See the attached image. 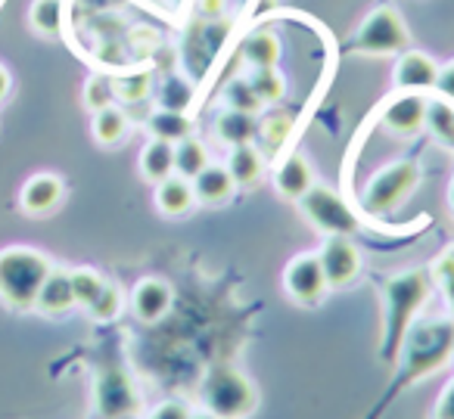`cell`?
Returning a JSON list of instances; mask_svg holds the SVG:
<instances>
[{
  "label": "cell",
  "mask_w": 454,
  "mask_h": 419,
  "mask_svg": "<svg viewBox=\"0 0 454 419\" xmlns=\"http://www.w3.org/2000/svg\"><path fill=\"white\" fill-rule=\"evenodd\" d=\"M454 357V320L435 317V320H420L411 323V330L404 332L402 348L395 357V376H392V388L383 400L377 404V413L395 398L398 392L411 388L417 379L429 373H439L448 361Z\"/></svg>",
  "instance_id": "6da1fadb"
},
{
  "label": "cell",
  "mask_w": 454,
  "mask_h": 419,
  "mask_svg": "<svg viewBox=\"0 0 454 419\" xmlns=\"http://www.w3.org/2000/svg\"><path fill=\"white\" fill-rule=\"evenodd\" d=\"M429 274L427 270H402L383 283V342H380V361L395 363L404 332L417 320V311L429 299Z\"/></svg>",
  "instance_id": "7a4b0ae2"
},
{
  "label": "cell",
  "mask_w": 454,
  "mask_h": 419,
  "mask_svg": "<svg viewBox=\"0 0 454 419\" xmlns=\"http://www.w3.org/2000/svg\"><path fill=\"white\" fill-rule=\"evenodd\" d=\"M51 261L38 249L28 245H10L0 252V301L16 311L35 307L41 286L51 274Z\"/></svg>",
  "instance_id": "3957f363"
},
{
  "label": "cell",
  "mask_w": 454,
  "mask_h": 419,
  "mask_svg": "<svg viewBox=\"0 0 454 419\" xmlns=\"http://www.w3.org/2000/svg\"><path fill=\"white\" fill-rule=\"evenodd\" d=\"M200 398L215 419H247L259 407L255 385L234 367H212L200 385Z\"/></svg>",
  "instance_id": "277c9868"
},
{
  "label": "cell",
  "mask_w": 454,
  "mask_h": 419,
  "mask_svg": "<svg viewBox=\"0 0 454 419\" xmlns=\"http://www.w3.org/2000/svg\"><path fill=\"white\" fill-rule=\"evenodd\" d=\"M420 183V165L414 159H402L392 162L386 168H380L377 175L367 181L364 193H361V212L371 218H383L392 214Z\"/></svg>",
  "instance_id": "5b68a950"
},
{
  "label": "cell",
  "mask_w": 454,
  "mask_h": 419,
  "mask_svg": "<svg viewBox=\"0 0 454 419\" xmlns=\"http://www.w3.org/2000/svg\"><path fill=\"white\" fill-rule=\"evenodd\" d=\"M411 47V32L395 7H377L352 35V50L364 57H395Z\"/></svg>",
  "instance_id": "8992f818"
},
{
  "label": "cell",
  "mask_w": 454,
  "mask_h": 419,
  "mask_svg": "<svg viewBox=\"0 0 454 419\" xmlns=\"http://www.w3.org/2000/svg\"><path fill=\"white\" fill-rule=\"evenodd\" d=\"M299 208H302L305 221H311V227H317L327 237H352L358 230V214L348 208V202L336 190L321 187V183H315L299 199Z\"/></svg>",
  "instance_id": "52a82bcc"
},
{
  "label": "cell",
  "mask_w": 454,
  "mask_h": 419,
  "mask_svg": "<svg viewBox=\"0 0 454 419\" xmlns=\"http://www.w3.org/2000/svg\"><path fill=\"white\" fill-rule=\"evenodd\" d=\"M94 400L97 410H100L103 419H125L134 416L140 407L137 388L128 379V373L121 367H103L100 376H97L94 385Z\"/></svg>",
  "instance_id": "ba28073f"
},
{
  "label": "cell",
  "mask_w": 454,
  "mask_h": 419,
  "mask_svg": "<svg viewBox=\"0 0 454 419\" xmlns=\"http://www.w3.org/2000/svg\"><path fill=\"white\" fill-rule=\"evenodd\" d=\"M284 289L296 305L311 307L327 295V276H324L321 258L305 252V255H296L284 270Z\"/></svg>",
  "instance_id": "9c48e42d"
},
{
  "label": "cell",
  "mask_w": 454,
  "mask_h": 419,
  "mask_svg": "<svg viewBox=\"0 0 454 419\" xmlns=\"http://www.w3.org/2000/svg\"><path fill=\"white\" fill-rule=\"evenodd\" d=\"M330 289H342L361 274V255L348 237H327L317 252Z\"/></svg>",
  "instance_id": "30bf717a"
},
{
  "label": "cell",
  "mask_w": 454,
  "mask_h": 419,
  "mask_svg": "<svg viewBox=\"0 0 454 419\" xmlns=\"http://www.w3.org/2000/svg\"><path fill=\"white\" fill-rule=\"evenodd\" d=\"M435 78H439V63L429 53L411 50V47L398 53V63L392 69V88L395 90H402V94L429 90L435 88Z\"/></svg>",
  "instance_id": "8fae6325"
},
{
  "label": "cell",
  "mask_w": 454,
  "mask_h": 419,
  "mask_svg": "<svg viewBox=\"0 0 454 419\" xmlns=\"http://www.w3.org/2000/svg\"><path fill=\"white\" fill-rule=\"evenodd\" d=\"M423 115H427V97L420 94H402L395 100L386 103L383 109V128L395 137H414L423 128Z\"/></svg>",
  "instance_id": "7c38bea8"
},
{
  "label": "cell",
  "mask_w": 454,
  "mask_h": 419,
  "mask_svg": "<svg viewBox=\"0 0 454 419\" xmlns=\"http://www.w3.org/2000/svg\"><path fill=\"white\" fill-rule=\"evenodd\" d=\"M171 301H175V292H171L168 283L159 280V276L140 280L131 292V307L144 323H159V320L171 311Z\"/></svg>",
  "instance_id": "4fadbf2b"
},
{
  "label": "cell",
  "mask_w": 454,
  "mask_h": 419,
  "mask_svg": "<svg viewBox=\"0 0 454 419\" xmlns=\"http://www.w3.org/2000/svg\"><path fill=\"white\" fill-rule=\"evenodd\" d=\"M315 187V171H311L309 159L302 152H290L284 162L274 168V190L284 199L299 202L309 190Z\"/></svg>",
  "instance_id": "5bb4252c"
},
{
  "label": "cell",
  "mask_w": 454,
  "mask_h": 419,
  "mask_svg": "<svg viewBox=\"0 0 454 419\" xmlns=\"http://www.w3.org/2000/svg\"><path fill=\"white\" fill-rule=\"evenodd\" d=\"M63 181H59L57 175H35L32 181L22 187V208H26L28 214H51L53 208L63 202Z\"/></svg>",
  "instance_id": "9a60e30c"
},
{
  "label": "cell",
  "mask_w": 454,
  "mask_h": 419,
  "mask_svg": "<svg viewBox=\"0 0 454 419\" xmlns=\"http://www.w3.org/2000/svg\"><path fill=\"white\" fill-rule=\"evenodd\" d=\"M190 183H193L196 202H202V206H221V202L231 199L237 190L234 177H231V171H227L224 165H206Z\"/></svg>",
  "instance_id": "2e32d148"
},
{
  "label": "cell",
  "mask_w": 454,
  "mask_h": 419,
  "mask_svg": "<svg viewBox=\"0 0 454 419\" xmlns=\"http://www.w3.org/2000/svg\"><path fill=\"white\" fill-rule=\"evenodd\" d=\"M35 307H38L41 314H51V317L75 307V292H72L69 270H51V274H47L44 286H41L38 299H35Z\"/></svg>",
  "instance_id": "e0dca14e"
},
{
  "label": "cell",
  "mask_w": 454,
  "mask_h": 419,
  "mask_svg": "<svg viewBox=\"0 0 454 419\" xmlns=\"http://www.w3.org/2000/svg\"><path fill=\"white\" fill-rule=\"evenodd\" d=\"M215 137L231 146V150L247 146L259 137V119L253 113H240V109H224L218 115V121H215Z\"/></svg>",
  "instance_id": "ac0fdd59"
},
{
  "label": "cell",
  "mask_w": 454,
  "mask_h": 419,
  "mask_svg": "<svg viewBox=\"0 0 454 419\" xmlns=\"http://www.w3.org/2000/svg\"><path fill=\"white\" fill-rule=\"evenodd\" d=\"M196 196H193V183L187 177H165L162 183H156V208L168 218H181L193 208Z\"/></svg>",
  "instance_id": "d6986e66"
},
{
  "label": "cell",
  "mask_w": 454,
  "mask_h": 419,
  "mask_svg": "<svg viewBox=\"0 0 454 419\" xmlns=\"http://www.w3.org/2000/svg\"><path fill=\"white\" fill-rule=\"evenodd\" d=\"M140 175L150 183H162L165 177L175 175V144L153 137L150 144L140 150Z\"/></svg>",
  "instance_id": "ffe728a7"
},
{
  "label": "cell",
  "mask_w": 454,
  "mask_h": 419,
  "mask_svg": "<svg viewBox=\"0 0 454 419\" xmlns=\"http://www.w3.org/2000/svg\"><path fill=\"white\" fill-rule=\"evenodd\" d=\"M224 168L231 171V177H234L237 187H253V183H259L262 175H265V152L255 150L253 144L234 146Z\"/></svg>",
  "instance_id": "44dd1931"
},
{
  "label": "cell",
  "mask_w": 454,
  "mask_h": 419,
  "mask_svg": "<svg viewBox=\"0 0 454 419\" xmlns=\"http://www.w3.org/2000/svg\"><path fill=\"white\" fill-rule=\"evenodd\" d=\"M423 128L433 134V140L442 150L454 152V103L445 97L427 100V115H423Z\"/></svg>",
  "instance_id": "7402d4cb"
},
{
  "label": "cell",
  "mask_w": 454,
  "mask_h": 419,
  "mask_svg": "<svg viewBox=\"0 0 454 419\" xmlns=\"http://www.w3.org/2000/svg\"><path fill=\"white\" fill-rule=\"evenodd\" d=\"M280 41L271 32H253L243 41V63L253 69H278Z\"/></svg>",
  "instance_id": "603a6c76"
},
{
  "label": "cell",
  "mask_w": 454,
  "mask_h": 419,
  "mask_svg": "<svg viewBox=\"0 0 454 419\" xmlns=\"http://www.w3.org/2000/svg\"><path fill=\"white\" fill-rule=\"evenodd\" d=\"M90 131H94V140L100 146H119L128 134V113L113 103V106L94 113V125H90Z\"/></svg>",
  "instance_id": "cb8c5ba5"
},
{
  "label": "cell",
  "mask_w": 454,
  "mask_h": 419,
  "mask_svg": "<svg viewBox=\"0 0 454 419\" xmlns=\"http://www.w3.org/2000/svg\"><path fill=\"white\" fill-rule=\"evenodd\" d=\"M146 128L156 140H168V144H181L184 137L193 134V121L187 119V113H171V109H156Z\"/></svg>",
  "instance_id": "d4e9b609"
},
{
  "label": "cell",
  "mask_w": 454,
  "mask_h": 419,
  "mask_svg": "<svg viewBox=\"0 0 454 419\" xmlns=\"http://www.w3.org/2000/svg\"><path fill=\"white\" fill-rule=\"evenodd\" d=\"M206 165H208V152H206V146L193 137V134L184 137L181 144H175V175L177 177L193 181Z\"/></svg>",
  "instance_id": "484cf974"
},
{
  "label": "cell",
  "mask_w": 454,
  "mask_h": 419,
  "mask_svg": "<svg viewBox=\"0 0 454 419\" xmlns=\"http://www.w3.org/2000/svg\"><path fill=\"white\" fill-rule=\"evenodd\" d=\"M28 22L41 38H53L63 28V0H35L28 10Z\"/></svg>",
  "instance_id": "4316f807"
},
{
  "label": "cell",
  "mask_w": 454,
  "mask_h": 419,
  "mask_svg": "<svg viewBox=\"0 0 454 419\" xmlns=\"http://www.w3.org/2000/svg\"><path fill=\"white\" fill-rule=\"evenodd\" d=\"M293 128H296L293 115H268V119L259 121V137L255 140H262L268 156H274V152L293 137Z\"/></svg>",
  "instance_id": "83f0119b"
},
{
  "label": "cell",
  "mask_w": 454,
  "mask_h": 419,
  "mask_svg": "<svg viewBox=\"0 0 454 419\" xmlns=\"http://www.w3.org/2000/svg\"><path fill=\"white\" fill-rule=\"evenodd\" d=\"M121 307H125V295H121V289L115 286V283H106V286L100 289V295L88 305V314L94 320H100V323H109V320L119 317Z\"/></svg>",
  "instance_id": "f1b7e54d"
},
{
  "label": "cell",
  "mask_w": 454,
  "mask_h": 419,
  "mask_svg": "<svg viewBox=\"0 0 454 419\" xmlns=\"http://www.w3.org/2000/svg\"><path fill=\"white\" fill-rule=\"evenodd\" d=\"M193 103V88L184 78L171 75L168 81L159 88V109H171V113H187Z\"/></svg>",
  "instance_id": "f546056e"
},
{
  "label": "cell",
  "mask_w": 454,
  "mask_h": 419,
  "mask_svg": "<svg viewBox=\"0 0 454 419\" xmlns=\"http://www.w3.org/2000/svg\"><path fill=\"white\" fill-rule=\"evenodd\" d=\"M69 280H72V292H75V305H82V307H88L90 301L100 295V289L106 286V280H103V276L97 274V270H90V268L72 270Z\"/></svg>",
  "instance_id": "4dcf8cb0"
},
{
  "label": "cell",
  "mask_w": 454,
  "mask_h": 419,
  "mask_svg": "<svg viewBox=\"0 0 454 419\" xmlns=\"http://www.w3.org/2000/svg\"><path fill=\"white\" fill-rule=\"evenodd\" d=\"M247 81L259 94L262 103H278L284 97V78H280L278 69H253V75Z\"/></svg>",
  "instance_id": "1f68e13d"
},
{
  "label": "cell",
  "mask_w": 454,
  "mask_h": 419,
  "mask_svg": "<svg viewBox=\"0 0 454 419\" xmlns=\"http://www.w3.org/2000/svg\"><path fill=\"white\" fill-rule=\"evenodd\" d=\"M224 100H227V109H240V113H253V115L265 106V103L259 100V94L249 88L247 78H240V81H234V84H227Z\"/></svg>",
  "instance_id": "d6a6232c"
},
{
  "label": "cell",
  "mask_w": 454,
  "mask_h": 419,
  "mask_svg": "<svg viewBox=\"0 0 454 419\" xmlns=\"http://www.w3.org/2000/svg\"><path fill=\"white\" fill-rule=\"evenodd\" d=\"M113 100H115V81H109V78L94 75L84 84V106L90 113H100V109L113 106Z\"/></svg>",
  "instance_id": "836d02e7"
},
{
  "label": "cell",
  "mask_w": 454,
  "mask_h": 419,
  "mask_svg": "<svg viewBox=\"0 0 454 419\" xmlns=\"http://www.w3.org/2000/svg\"><path fill=\"white\" fill-rule=\"evenodd\" d=\"M115 97H121L125 103H144L150 97V75L140 72V75H128L115 84Z\"/></svg>",
  "instance_id": "e575fe53"
},
{
  "label": "cell",
  "mask_w": 454,
  "mask_h": 419,
  "mask_svg": "<svg viewBox=\"0 0 454 419\" xmlns=\"http://www.w3.org/2000/svg\"><path fill=\"white\" fill-rule=\"evenodd\" d=\"M435 280H439L442 292L448 295V301H451V307H454V249L439 258V264H435Z\"/></svg>",
  "instance_id": "d590c367"
},
{
  "label": "cell",
  "mask_w": 454,
  "mask_h": 419,
  "mask_svg": "<svg viewBox=\"0 0 454 419\" xmlns=\"http://www.w3.org/2000/svg\"><path fill=\"white\" fill-rule=\"evenodd\" d=\"M435 90L439 97L454 103V59H448L445 66H439V78H435Z\"/></svg>",
  "instance_id": "8d00e7d4"
},
{
  "label": "cell",
  "mask_w": 454,
  "mask_h": 419,
  "mask_svg": "<svg viewBox=\"0 0 454 419\" xmlns=\"http://www.w3.org/2000/svg\"><path fill=\"white\" fill-rule=\"evenodd\" d=\"M433 419H454V379L442 388L439 400H435V410H433Z\"/></svg>",
  "instance_id": "74e56055"
},
{
  "label": "cell",
  "mask_w": 454,
  "mask_h": 419,
  "mask_svg": "<svg viewBox=\"0 0 454 419\" xmlns=\"http://www.w3.org/2000/svg\"><path fill=\"white\" fill-rule=\"evenodd\" d=\"M150 419H190L187 407L177 404V400H165V404H159L156 410H153Z\"/></svg>",
  "instance_id": "f35d334b"
},
{
  "label": "cell",
  "mask_w": 454,
  "mask_h": 419,
  "mask_svg": "<svg viewBox=\"0 0 454 419\" xmlns=\"http://www.w3.org/2000/svg\"><path fill=\"white\" fill-rule=\"evenodd\" d=\"M221 7H224V0H200V10L208 16V19H215V16L221 13Z\"/></svg>",
  "instance_id": "ab89813d"
},
{
  "label": "cell",
  "mask_w": 454,
  "mask_h": 419,
  "mask_svg": "<svg viewBox=\"0 0 454 419\" xmlns=\"http://www.w3.org/2000/svg\"><path fill=\"white\" fill-rule=\"evenodd\" d=\"M7 94H10V72L0 66V103L7 100Z\"/></svg>",
  "instance_id": "60d3db41"
},
{
  "label": "cell",
  "mask_w": 454,
  "mask_h": 419,
  "mask_svg": "<svg viewBox=\"0 0 454 419\" xmlns=\"http://www.w3.org/2000/svg\"><path fill=\"white\" fill-rule=\"evenodd\" d=\"M190 419H215L212 413H202V416H190Z\"/></svg>",
  "instance_id": "b9f144b4"
},
{
  "label": "cell",
  "mask_w": 454,
  "mask_h": 419,
  "mask_svg": "<svg viewBox=\"0 0 454 419\" xmlns=\"http://www.w3.org/2000/svg\"><path fill=\"white\" fill-rule=\"evenodd\" d=\"M451 208H454V181H451Z\"/></svg>",
  "instance_id": "7bdbcfd3"
}]
</instances>
